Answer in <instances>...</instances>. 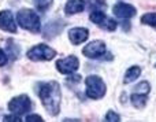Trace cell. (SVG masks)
<instances>
[{"label":"cell","instance_id":"cell-22","mask_svg":"<svg viewBox=\"0 0 156 122\" xmlns=\"http://www.w3.org/2000/svg\"><path fill=\"white\" fill-rule=\"evenodd\" d=\"M4 121H16V122H19V121H22L21 118L18 117V115H7V117H4Z\"/></svg>","mask_w":156,"mask_h":122},{"label":"cell","instance_id":"cell-11","mask_svg":"<svg viewBox=\"0 0 156 122\" xmlns=\"http://www.w3.org/2000/svg\"><path fill=\"white\" fill-rule=\"evenodd\" d=\"M89 37V30L85 27H73L69 30V40L74 44V45H80L86 38Z\"/></svg>","mask_w":156,"mask_h":122},{"label":"cell","instance_id":"cell-8","mask_svg":"<svg viewBox=\"0 0 156 122\" xmlns=\"http://www.w3.org/2000/svg\"><path fill=\"white\" fill-rule=\"evenodd\" d=\"M78 67H80V60H78L77 56H74V55L66 56L56 62V69L59 70V73H62V74H73Z\"/></svg>","mask_w":156,"mask_h":122},{"label":"cell","instance_id":"cell-18","mask_svg":"<svg viewBox=\"0 0 156 122\" xmlns=\"http://www.w3.org/2000/svg\"><path fill=\"white\" fill-rule=\"evenodd\" d=\"M149 91H151V85H149L147 81H141V82H138V84L134 87V91H133V92H137V93H144V95H148V93H149Z\"/></svg>","mask_w":156,"mask_h":122},{"label":"cell","instance_id":"cell-10","mask_svg":"<svg viewBox=\"0 0 156 122\" xmlns=\"http://www.w3.org/2000/svg\"><path fill=\"white\" fill-rule=\"evenodd\" d=\"M0 29L7 33H16V23L10 10L0 11Z\"/></svg>","mask_w":156,"mask_h":122},{"label":"cell","instance_id":"cell-1","mask_svg":"<svg viewBox=\"0 0 156 122\" xmlns=\"http://www.w3.org/2000/svg\"><path fill=\"white\" fill-rule=\"evenodd\" d=\"M38 96L43 102L45 110L49 113V115H58L60 111V85L56 81H47L44 84H40L38 88Z\"/></svg>","mask_w":156,"mask_h":122},{"label":"cell","instance_id":"cell-12","mask_svg":"<svg viewBox=\"0 0 156 122\" xmlns=\"http://www.w3.org/2000/svg\"><path fill=\"white\" fill-rule=\"evenodd\" d=\"M63 26H65V22L63 21H52L48 25H45V30H44V34L48 38H54V36L59 34L62 32Z\"/></svg>","mask_w":156,"mask_h":122},{"label":"cell","instance_id":"cell-21","mask_svg":"<svg viewBox=\"0 0 156 122\" xmlns=\"http://www.w3.org/2000/svg\"><path fill=\"white\" fill-rule=\"evenodd\" d=\"M7 55H5V52L3 51V49H0V66H4L5 63H7Z\"/></svg>","mask_w":156,"mask_h":122},{"label":"cell","instance_id":"cell-20","mask_svg":"<svg viewBox=\"0 0 156 122\" xmlns=\"http://www.w3.org/2000/svg\"><path fill=\"white\" fill-rule=\"evenodd\" d=\"M105 121H112V122H118V121H121V117H119L118 114H116L115 111H108L107 114H105Z\"/></svg>","mask_w":156,"mask_h":122},{"label":"cell","instance_id":"cell-17","mask_svg":"<svg viewBox=\"0 0 156 122\" xmlns=\"http://www.w3.org/2000/svg\"><path fill=\"white\" fill-rule=\"evenodd\" d=\"M33 3H34L36 8L38 11H41V13L47 11L52 5V0H33Z\"/></svg>","mask_w":156,"mask_h":122},{"label":"cell","instance_id":"cell-13","mask_svg":"<svg viewBox=\"0 0 156 122\" xmlns=\"http://www.w3.org/2000/svg\"><path fill=\"white\" fill-rule=\"evenodd\" d=\"M85 8V2L83 0H69L65 5V13L67 15H74L81 11H83Z\"/></svg>","mask_w":156,"mask_h":122},{"label":"cell","instance_id":"cell-19","mask_svg":"<svg viewBox=\"0 0 156 122\" xmlns=\"http://www.w3.org/2000/svg\"><path fill=\"white\" fill-rule=\"evenodd\" d=\"M86 3L93 10H104L105 8V0H86Z\"/></svg>","mask_w":156,"mask_h":122},{"label":"cell","instance_id":"cell-14","mask_svg":"<svg viewBox=\"0 0 156 122\" xmlns=\"http://www.w3.org/2000/svg\"><path fill=\"white\" fill-rule=\"evenodd\" d=\"M140 74H141V67H140V66H132V67H129L126 70L123 82H125V84H130V82L136 81V80L140 77Z\"/></svg>","mask_w":156,"mask_h":122},{"label":"cell","instance_id":"cell-23","mask_svg":"<svg viewBox=\"0 0 156 122\" xmlns=\"http://www.w3.org/2000/svg\"><path fill=\"white\" fill-rule=\"evenodd\" d=\"M26 121H43V118L40 115H27L26 117Z\"/></svg>","mask_w":156,"mask_h":122},{"label":"cell","instance_id":"cell-15","mask_svg":"<svg viewBox=\"0 0 156 122\" xmlns=\"http://www.w3.org/2000/svg\"><path fill=\"white\" fill-rule=\"evenodd\" d=\"M132 103H133V106L137 107V109H143V107L147 104V95L134 92L132 95Z\"/></svg>","mask_w":156,"mask_h":122},{"label":"cell","instance_id":"cell-6","mask_svg":"<svg viewBox=\"0 0 156 122\" xmlns=\"http://www.w3.org/2000/svg\"><path fill=\"white\" fill-rule=\"evenodd\" d=\"M89 19L93 23L99 25L100 27L108 30V32H114L116 29V22L112 18H108L101 10H93L90 13V15H89Z\"/></svg>","mask_w":156,"mask_h":122},{"label":"cell","instance_id":"cell-9","mask_svg":"<svg viewBox=\"0 0 156 122\" xmlns=\"http://www.w3.org/2000/svg\"><path fill=\"white\" fill-rule=\"evenodd\" d=\"M136 13H137L136 7H133L132 4H129V3L119 2L112 7V14L115 16H118V18H122V19L133 18V16L136 15Z\"/></svg>","mask_w":156,"mask_h":122},{"label":"cell","instance_id":"cell-5","mask_svg":"<svg viewBox=\"0 0 156 122\" xmlns=\"http://www.w3.org/2000/svg\"><path fill=\"white\" fill-rule=\"evenodd\" d=\"M32 109V102L26 95H19L16 98L11 99L8 103V110L15 115H23L30 111Z\"/></svg>","mask_w":156,"mask_h":122},{"label":"cell","instance_id":"cell-16","mask_svg":"<svg viewBox=\"0 0 156 122\" xmlns=\"http://www.w3.org/2000/svg\"><path fill=\"white\" fill-rule=\"evenodd\" d=\"M141 22L144 25H148V26H152L154 29H156V13H148L144 14L141 16Z\"/></svg>","mask_w":156,"mask_h":122},{"label":"cell","instance_id":"cell-4","mask_svg":"<svg viewBox=\"0 0 156 122\" xmlns=\"http://www.w3.org/2000/svg\"><path fill=\"white\" fill-rule=\"evenodd\" d=\"M26 56L30 60H51L56 56V51L52 49L51 47H48L47 44H37V45L32 47V48L27 51Z\"/></svg>","mask_w":156,"mask_h":122},{"label":"cell","instance_id":"cell-2","mask_svg":"<svg viewBox=\"0 0 156 122\" xmlns=\"http://www.w3.org/2000/svg\"><path fill=\"white\" fill-rule=\"evenodd\" d=\"M16 21H18L19 26L32 33H38L41 29L40 18L36 14V11L30 10V8H21L16 14Z\"/></svg>","mask_w":156,"mask_h":122},{"label":"cell","instance_id":"cell-7","mask_svg":"<svg viewBox=\"0 0 156 122\" xmlns=\"http://www.w3.org/2000/svg\"><path fill=\"white\" fill-rule=\"evenodd\" d=\"M82 54L89 59H97L101 58L105 54V43L101 40H93L89 44H86L82 49Z\"/></svg>","mask_w":156,"mask_h":122},{"label":"cell","instance_id":"cell-3","mask_svg":"<svg viewBox=\"0 0 156 122\" xmlns=\"http://www.w3.org/2000/svg\"><path fill=\"white\" fill-rule=\"evenodd\" d=\"M86 95L93 100H99L105 95V84L99 76H88L85 80Z\"/></svg>","mask_w":156,"mask_h":122}]
</instances>
